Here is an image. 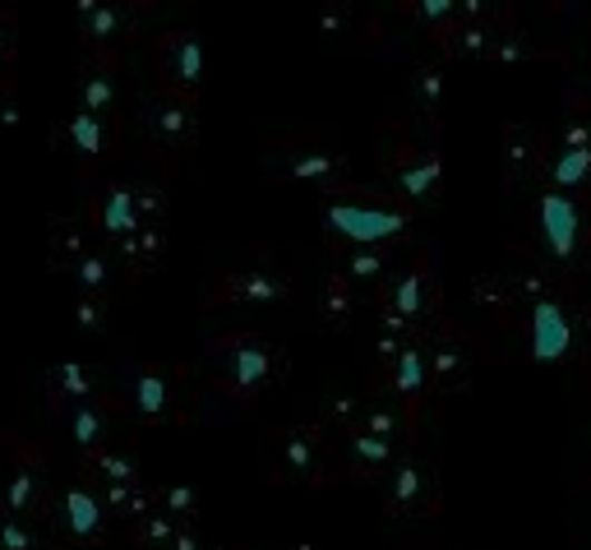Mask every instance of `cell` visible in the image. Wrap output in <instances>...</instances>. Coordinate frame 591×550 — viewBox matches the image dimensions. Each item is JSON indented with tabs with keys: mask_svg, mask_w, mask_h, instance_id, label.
<instances>
[{
	"mask_svg": "<svg viewBox=\"0 0 591 550\" xmlns=\"http://www.w3.org/2000/svg\"><path fill=\"white\" fill-rule=\"evenodd\" d=\"M111 509L102 500V491L92 485L88 477H79L75 485H66V491L51 495V509H47V528L56 537H66L75 546H98L111 528Z\"/></svg>",
	"mask_w": 591,
	"mask_h": 550,
	"instance_id": "277c9868",
	"label": "cell"
},
{
	"mask_svg": "<svg viewBox=\"0 0 591 550\" xmlns=\"http://www.w3.org/2000/svg\"><path fill=\"white\" fill-rule=\"evenodd\" d=\"M569 343H573V328H569L564 311H559L554 301H541L536 315H532V356L536 361H559L569 352Z\"/></svg>",
	"mask_w": 591,
	"mask_h": 550,
	"instance_id": "e0dca14e",
	"label": "cell"
},
{
	"mask_svg": "<svg viewBox=\"0 0 591 550\" xmlns=\"http://www.w3.org/2000/svg\"><path fill=\"white\" fill-rule=\"evenodd\" d=\"M116 384H120V403L148 425L171 421L185 403V380L171 365H126Z\"/></svg>",
	"mask_w": 591,
	"mask_h": 550,
	"instance_id": "8992f818",
	"label": "cell"
},
{
	"mask_svg": "<svg viewBox=\"0 0 591 550\" xmlns=\"http://www.w3.org/2000/svg\"><path fill=\"white\" fill-rule=\"evenodd\" d=\"M541 227H545L550 251H554L559 259H569L573 246H578V208H573V199L550 195V199L541 204Z\"/></svg>",
	"mask_w": 591,
	"mask_h": 550,
	"instance_id": "d6986e66",
	"label": "cell"
},
{
	"mask_svg": "<svg viewBox=\"0 0 591 550\" xmlns=\"http://www.w3.org/2000/svg\"><path fill=\"white\" fill-rule=\"evenodd\" d=\"M347 453H352V463H356L361 472H375V468L393 463V440H384V435H370V431H356Z\"/></svg>",
	"mask_w": 591,
	"mask_h": 550,
	"instance_id": "484cf974",
	"label": "cell"
},
{
	"mask_svg": "<svg viewBox=\"0 0 591 550\" xmlns=\"http://www.w3.org/2000/svg\"><path fill=\"white\" fill-rule=\"evenodd\" d=\"M587 167H591V148H582V144H578V148H569L564 158H559V167H554V180L569 190V186H578V180L587 176Z\"/></svg>",
	"mask_w": 591,
	"mask_h": 550,
	"instance_id": "d6a6232c",
	"label": "cell"
},
{
	"mask_svg": "<svg viewBox=\"0 0 591 550\" xmlns=\"http://www.w3.org/2000/svg\"><path fill=\"white\" fill-rule=\"evenodd\" d=\"M75 324L88 333V338H98V333L111 324V301L107 296H92V292H79L75 296Z\"/></svg>",
	"mask_w": 591,
	"mask_h": 550,
	"instance_id": "83f0119b",
	"label": "cell"
},
{
	"mask_svg": "<svg viewBox=\"0 0 591 550\" xmlns=\"http://www.w3.org/2000/svg\"><path fill=\"white\" fill-rule=\"evenodd\" d=\"M347 268H352V278L370 283V278H380V273H384V259H380L375 251H370V246H356L352 259H347Z\"/></svg>",
	"mask_w": 591,
	"mask_h": 550,
	"instance_id": "836d02e7",
	"label": "cell"
},
{
	"mask_svg": "<svg viewBox=\"0 0 591 550\" xmlns=\"http://www.w3.org/2000/svg\"><path fill=\"white\" fill-rule=\"evenodd\" d=\"M135 126H139L144 148H152V158H167V163H185L199 144L195 102L180 98V94H167L158 84L135 98Z\"/></svg>",
	"mask_w": 591,
	"mask_h": 550,
	"instance_id": "7a4b0ae2",
	"label": "cell"
},
{
	"mask_svg": "<svg viewBox=\"0 0 591 550\" xmlns=\"http://www.w3.org/2000/svg\"><path fill=\"white\" fill-rule=\"evenodd\" d=\"M111 412H116L111 389L102 393V399H92V403L60 407V421H66V431H70V440H75V449H79L83 458H92L98 449L111 444Z\"/></svg>",
	"mask_w": 591,
	"mask_h": 550,
	"instance_id": "4fadbf2b",
	"label": "cell"
},
{
	"mask_svg": "<svg viewBox=\"0 0 591 550\" xmlns=\"http://www.w3.org/2000/svg\"><path fill=\"white\" fill-rule=\"evenodd\" d=\"M315 311H319L324 324H337L342 328V324L356 315V296H352V287L342 283V278H324V287L315 296Z\"/></svg>",
	"mask_w": 591,
	"mask_h": 550,
	"instance_id": "7402d4cb",
	"label": "cell"
},
{
	"mask_svg": "<svg viewBox=\"0 0 591 550\" xmlns=\"http://www.w3.org/2000/svg\"><path fill=\"white\" fill-rule=\"evenodd\" d=\"M0 126H19V88H14V79L0 84Z\"/></svg>",
	"mask_w": 591,
	"mask_h": 550,
	"instance_id": "e575fe53",
	"label": "cell"
},
{
	"mask_svg": "<svg viewBox=\"0 0 591 550\" xmlns=\"http://www.w3.org/2000/svg\"><path fill=\"white\" fill-rule=\"evenodd\" d=\"M328 227L352 236L356 246H370V240H388L402 227V213H384V208H361V204H328Z\"/></svg>",
	"mask_w": 591,
	"mask_h": 550,
	"instance_id": "9a60e30c",
	"label": "cell"
},
{
	"mask_svg": "<svg viewBox=\"0 0 591 550\" xmlns=\"http://www.w3.org/2000/svg\"><path fill=\"white\" fill-rule=\"evenodd\" d=\"M388 311L397 320H416L425 311V273L421 268H412V273H402V278H397V287L388 296Z\"/></svg>",
	"mask_w": 591,
	"mask_h": 550,
	"instance_id": "603a6c76",
	"label": "cell"
},
{
	"mask_svg": "<svg viewBox=\"0 0 591 550\" xmlns=\"http://www.w3.org/2000/svg\"><path fill=\"white\" fill-rule=\"evenodd\" d=\"M176 532H180V523H176V518H167L162 509H152L148 518H139V523L130 528L135 546H144V550H148V546H162V550H167V546L176 541Z\"/></svg>",
	"mask_w": 591,
	"mask_h": 550,
	"instance_id": "4316f807",
	"label": "cell"
},
{
	"mask_svg": "<svg viewBox=\"0 0 591 550\" xmlns=\"http://www.w3.org/2000/svg\"><path fill=\"white\" fill-rule=\"evenodd\" d=\"M92 251V236H88V227L79 223V218H51V264L56 268H66V273H75Z\"/></svg>",
	"mask_w": 591,
	"mask_h": 550,
	"instance_id": "ac0fdd59",
	"label": "cell"
},
{
	"mask_svg": "<svg viewBox=\"0 0 591 550\" xmlns=\"http://www.w3.org/2000/svg\"><path fill=\"white\" fill-rule=\"evenodd\" d=\"M167 550H208V546H204V537H199L195 528H180V532H176V541H171Z\"/></svg>",
	"mask_w": 591,
	"mask_h": 550,
	"instance_id": "8d00e7d4",
	"label": "cell"
},
{
	"mask_svg": "<svg viewBox=\"0 0 591 550\" xmlns=\"http://www.w3.org/2000/svg\"><path fill=\"white\" fill-rule=\"evenodd\" d=\"M296 283L287 268H277L273 255H259L255 264H232V268H213L204 283V305H283L292 301Z\"/></svg>",
	"mask_w": 591,
	"mask_h": 550,
	"instance_id": "3957f363",
	"label": "cell"
},
{
	"mask_svg": "<svg viewBox=\"0 0 591 550\" xmlns=\"http://www.w3.org/2000/svg\"><path fill=\"white\" fill-rule=\"evenodd\" d=\"M14 51H19V33H14V10L0 6V84L14 79Z\"/></svg>",
	"mask_w": 591,
	"mask_h": 550,
	"instance_id": "1f68e13d",
	"label": "cell"
},
{
	"mask_svg": "<svg viewBox=\"0 0 591 550\" xmlns=\"http://www.w3.org/2000/svg\"><path fill=\"white\" fill-rule=\"evenodd\" d=\"M42 550H79L75 541H66V537H56V532H47V546Z\"/></svg>",
	"mask_w": 591,
	"mask_h": 550,
	"instance_id": "74e56055",
	"label": "cell"
},
{
	"mask_svg": "<svg viewBox=\"0 0 591 550\" xmlns=\"http://www.w3.org/2000/svg\"><path fill=\"white\" fill-rule=\"evenodd\" d=\"M393 389L407 393V399L425 389V356H421V347H402V356L393 361Z\"/></svg>",
	"mask_w": 591,
	"mask_h": 550,
	"instance_id": "f1b7e54d",
	"label": "cell"
},
{
	"mask_svg": "<svg viewBox=\"0 0 591 550\" xmlns=\"http://www.w3.org/2000/svg\"><path fill=\"white\" fill-rule=\"evenodd\" d=\"M365 407L352 399V393H328V399L319 403V425H333V431H342V425H356V416H361Z\"/></svg>",
	"mask_w": 591,
	"mask_h": 550,
	"instance_id": "4dcf8cb0",
	"label": "cell"
},
{
	"mask_svg": "<svg viewBox=\"0 0 591 550\" xmlns=\"http://www.w3.org/2000/svg\"><path fill=\"white\" fill-rule=\"evenodd\" d=\"M47 389H51V403L56 407H75V403H92L102 399L107 384L92 365H79V361H60L47 371Z\"/></svg>",
	"mask_w": 591,
	"mask_h": 550,
	"instance_id": "2e32d148",
	"label": "cell"
},
{
	"mask_svg": "<svg viewBox=\"0 0 591 550\" xmlns=\"http://www.w3.org/2000/svg\"><path fill=\"white\" fill-rule=\"evenodd\" d=\"M116 139H120V130H116L111 116H92V111H79V107H75V116H66L56 126V144L66 153H75L79 163L107 158V153L116 148Z\"/></svg>",
	"mask_w": 591,
	"mask_h": 550,
	"instance_id": "7c38bea8",
	"label": "cell"
},
{
	"mask_svg": "<svg viewBox=\"0 0 591 550\" xmlns=\"http://www.w3.org/2000/svg\"><path fill=\"white\" fill-rule=\"evenodd\" d=\"M92 232L102 236L107 251H120L130 236H139L148 223H144V208H139V186L130 180H107V186L92 190Z\"/></svg>",
	"mask_w": 591,
	"mask_h": 550,
	"instance_id": "30bf717a",
	"label": "cell"
},
{
	"mask_svg": "<svg viewBox=\"0 0 591 550\" xmlns=\"http://www.w3.org/2000/svg\"><path fill=\"white\" fill-rule=\"evenodd\" d=\"M416 14L430 19V23H434V19H449V14H453V0H421Z\"/></svg>",
	"mask_w": 591,
	"mask_h": 550,
	"instance_id": "d590c367",
	"label": "cell"
},
{
	"mask_svg": "<svg viewBox=\"0 0 591 550\" xmlns=\"http://www.w3.org/2000/svg\"><path fill=\"white\" fill-rule=\"evenodd\" d=\"M152 66H158V88L180 98H199L204 88V42L195 28H171L152 42Z\"/></svg>",
	"mask_w": 591,
	"mask_h": 550,
	"instance_id": "52a82bcc",
	"label": "cell"
},
{
	"mask_svg": "<svg viewBox=\"0 0 591 550\" xmlns=\"http://www.w3.org/2000/svg\"><path fill=\"white\" fill-rule=\"evenodd\" d=\"M158 509L167 518H176L180 528H195V518H199V491H195V485H158Z\"/></svg>",
	"mask_w": 591,
	"mask_h": 550,
	"instance_id": "cb8c5ba5",
	"label": "cell"
},
{
	"mask_svg": "<svg viewBox=\"0 0 591 550\" xmlns=\"http://www.w3.org/2000/svg\"><path fill=\"white\" fill-rule=\"evenodd\" d=\"M47 537L38 532L33 518H14V513H0V550H42Z\"/></svg>",
	"mask_w": 591,
	"mask_h": 550,
	"instance_id": "d4e9b609",
	"label": "cell"
},
{
	"mask_svg": "<svg viewBox=\"0 0 591 550\" xmlns=\"http://www.w3.org/2000/svg\"><path fill=\"white\" fill-rule=\"evenodd\" d=\"M120 259V273H152L167 255V227H144L139 236H130L120 251H111Z\"/></svg>",
	"mask_w": 591,
	"mask_h": 550,
	"instance_id": "ffe728a7",
	"label": "cell"
},
{
	"mask_svg": "<svg viewBox=\"0 0 591 550\" xmlns=\"http://www.w3.org/2000/svg\"><path fill=\"white\" fill-rule=\"evenodd\" d=\"M434 180H440V163L425 158V163H407L397 171V186L402 195H412V199H430L434 195Z\"/></svg>",
	"mask_w": 591,
	"mask_h": 550,
	"instance_id": "f546056e",
	"label": "cell"
},
{
	"mask_svg": "<svg viewBox=\"0 0 591 550\" xmlns=\"http://www.w3.org/2000/svg\"><path fill=\"white\" fill-rule=\"evenodd\" d=\"M116 278H120V259H116L107 246H98V251H92V255H88V259L75 268V283H79V292H92V296H107Z\"/></svg>",
	"mask_w": 591,
	"mask_h": 550,
	"instance_id": "44dd1931",
	"label": "cell"
},
{
	"mask_svg": "<svg viewBox=\"0 0 591 550\" xmlns=\"http://www.w3.org/2000/svg\"><path fill=\"white\" fill-rule=\"evenodd\" d=\"M0 513L14 518H47L51 509V491H47V468L42 453L33 449H6V435H0Z\"/></svg>",
	"mask_w": 591,
	"mask_h": 550,
	"instance_id": "5b68a950",
	"label": "cell"
},
{
	"mask_svg": "<svg viewBox=\"0 0 591 550\" xmlns=\"http://www.w3.org/2000/svg\"><path fill=\"white\" fill-rule=\"evenodd\" d=\"M208 380L227 389L232 399H259V393L277 389L287 375V347L264 333H223L204 347Z\"/></svg>",
	"mask_w": 591,
	"mask_h": 550,
	"instance_id": "6da1fadb",
	"label": "cell"
},
{
	"mask_svg": "<svg viewBox=\"0 0 591 550\" xmlns=\"http://www.w3.org/2000/svg\"><path fill=\"white\" fill-rule=\"evenodd\" d=\"M75 94H79V111L92 116H111L120 107V70L102 56H83L79 60V75H75Z\"/></svg>",
	"mask_w": 591,
	"mask_h": 550,
	"instance_id": "5bb4252c",
	"label": "cell"
},
{
	"mask_svg": "<svg viewBox=\"0 0 591 550\" xmlns=\"http://www.w3.org/2000/svg\"><path fill=\"white\" fill-rule=\"evenodd\" d=\"M264 163L273 176H296V180H315V186H337L342 176V158L328 153L324 144L315 139H277L268 135L264 139Z\"/></svg>",
	"mask_w": 591,
	"mask_h": 550,
	"instance_id": "8fae6325",
	"label": "cell"
},
{
	"mask_svg": "<svg viewBox=\"0 0 591 550\" xmlns=\"http://www.w3.org/2000/svg\"><path fill=\"white\" fill-rule=\"evenodd\" d=\"M75 19H79L83 56H102V60H111V66L120 60V51L130 47L135 28H139L135 6H107V0H79Z\"/></svg>",
	"mask_w": 591,
	"mask_h": 550,
	"instance_id": "ba28073f",
	"label": "cell"
},
{
	"mask_svg": "<svg viewBox=\"0 0 591 550\" xmlns=\"http://www.w3.org/2000/svg\"><path fill=\"white\" fill-rule=\"evenodd\" d=\"M273 477L287 481H324L328 477V440L315 425H283L268 435Z\"/></svg>",
	"mask_w": 591,
	"mask_h": 550,
	"instance_id": "9c48e42d",
	"label": "cell"
}]
</instances>
